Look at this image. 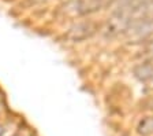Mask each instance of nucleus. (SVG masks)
I'll list each match as a JSON object with an SVG mask.
<instances>
[{"label": "nucleus", "mask_w": 153, "mask_h": 136, "mask_svg": "<svg viewBox=\"0 0 153 136\" xmlns=\"http://www.w3.org/2000/svg\"><path fill=\"white\" fill-rule=\"evenodd\" d=\"M138 132L142 136H148L153 133V117H146L138 125Z\"/></svg>", "instance_id": "nucleus-2"}, {"label": "nucleus", "mask_w": 153, "mask_h": 136, "mask_svg": "<svg viewBox=\"0 0 153 136\" xmlns=\"http://www.w3.org/2000/svg\"><path fill=\"white\" fill-rule=\"evenodd\" d=\"M150 81H152V83H153V78H152V80H150Z\"/></svg>", "instance_id": "nucleus-4"}, {"label": "nucleus", "mask_w": 153, "mask_h": 136, "mask_svg": "<svg viewBox=\"0 0 153 136\" xmlns=\"http://www.w3.org/2000/svg\"><path fill=\"white\" fill-rule=\"evenodd\" d=\"M145 52H146L149 56H152V58H153V40H152V41H149V44L146 45V48H145Z\"/></svg>", "instance_id": "nucleus-3"}, {"label": "nucleus", "mask_w": 153, "mask_h": 136, "mask_svg": "<svg viewBox=\"0 0 153 136\" xmlns=\"http://www.w3.org/2000/svg\"><path fill=\"white\" fill-rule=\"evenodd\" d=\"M152 109H153V103H152Z\"/></svg>", "instance_id": "nucleus-5"}, {"label": "nucleus", "mask_w": 153, "mask_h": 136, "mask_svg": "<svg viewBox=\"0 0 153 136\" xmlns=\"http://www.w3.org/2000/svg\"><path fill=\"white\" fill-rule=\"evenodd\" d=\"M153 33V18H145L133 25L126 30V37L130 43H138L148 39Z\"/></svg>", "instance_id": "nucleus-1"}]
</instances>
